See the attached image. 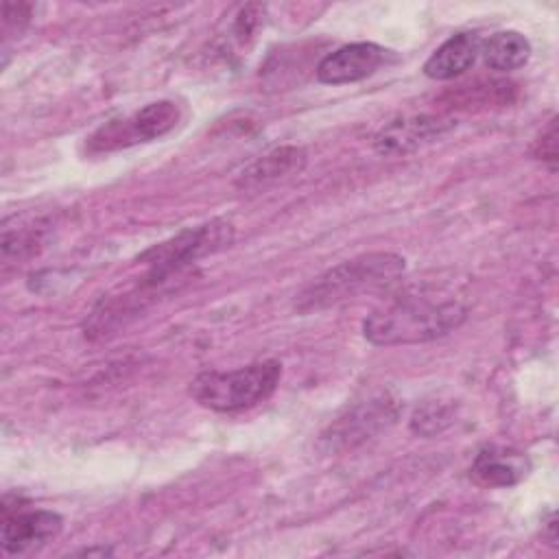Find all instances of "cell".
I'll use <instances>...</instances> for the list:
<instances>
[{"label": "cell", "mask_w": 559, "mask_h": 559, "mask_svg": "<svg viewBox=\"0 0 559 559\" xmlns=\"http://www.w3.org/2000/svg\"><path fill=\"white\" fill-rule=\"evenodd\" d=\"M480 55L491 70H518L531 59V41L518 31H498L487 41H480Z\"/></svg>", "instance_id": "13"}, {"label": "cell", "mask_w": 559, "mask_h": 559, "mask_svg": "<svg viewBox=\"0 0 559 559\" xmlns=\"http://www.w3.org/2000/svg\"><path fill=\"white\" fill-rule=\"evenodd\" d=\"M395 419V406L386 397H371L354 408H347L343 417H338L330 428L321 435L325 448L332 450H347L365 439L373 437L382 428H386Z\"/></svg>", "instance_id": "6"}, {"label": "cell", "mask_w": 559, "mask_h": 559, "mask_svg": "<svg viewBox=\"0 0 559 559\" xmlns=\"http://www.w3.org/2000/svg\"><path fill=\"white\" fill-rule=\"evenodd\" d=\"M61 526L63 520L55 511L2 507V548L9 555H26L55 539Z\"/></svg>", "instance_id": "7"}, {"label": "cell", "mask_w": 559, "mask_h": 559, "mask_svg": "<svg viewBox=\"0 0 559 559\" xmlns=\"http://www.w3.org/2000/svg\"><path fill=\"white\" fill-rule=\"evenodd\" d=\"M480 55V37L463 31L448 37L424 63V74L435 81H448L469 70Z\"/></svg>", "instance_id": "12"}, {"label": "cell", "mask_w": 559, "mask_h": 559, "mask_svg": "<svg viewBox=\"0 0 559 559\" xmlns=\"http://www.w3.org/2000/svg\"><path fill=\"white\" fill-rule=\"evenodd\" d=\"M282 378L277 360H258L231 371H203L190 382V395L216 413H238L264 402Z\"/></svg>", "instance_id": "3"}, {"label": "cell", "mask_w": 559, "mask_h": 559, "mask_svg": "<svg viewBox=\"0 0 559 559\" xmlns=\"http://www.w3.org/2000/svg\"><path fill=\"white\" fill-rule=\"evenodd\" d=\"M454 127L452 120L439 116H411L397 118L384 124L373 135V146L382 155H397L415 151L441 135H445Z\"/></svg>", "instance_id": "9"}, {"label": "cell", "mask_w": 559, "mask_h": 559, "mask_svg": "<svg viewBox=\"0 0 559 559\" xmlns=\"http://www.w3.org/2000/svg\"><path fill=\"white\" fill-rule=\"evenodd\" d=\"M465 317L467 310L456 299L411 295L373 310L362 323V334L373 345L426 343L450 334Z\"/></svg>", "instance_id": "1"}, {"label": "cell", "mask_w": 559, "mask_h": 559, "mask_svg": "<svg viewBox=\"0 0 559 559\" xmlns=\"http://www.w3.org/2000/svg\"><path fill=\"white\" fill-rule=\"evenodd\" d=\"M234 240V225L225 218H212L210 223L179 231L175 238L148 249L142 262L148 266L146 280L151 284H162L173 273H179L199 258L229 247Z\"/></svg>", "instance_id": "4"}, {"label": "cell", "mask_w": 559, "mask_h": 559, "mask_svg": "<svg viewBox=\"0 0 559 559\" xmlns=\"http://www.w3.org/2000/svg\"><path fill=\"white\" fill-rule=\"evenodd\" d=\"M181 120V107L175 100H157L133 111L131 116L109 120L100 124L90 138V153H109L133 146L138 142H151L166 135Z\"/></svg>", "instance_id": "5"}, {"label": "cell", "mask_w": 559, "mask_h": 559, "mask_svg": "<svg viewBox=\"0 0 559 559\" xmlns=\"http://www.w3.org/2000/svg\"><path fill=\"white\" fill-rule=\"evenodd\" d=\"M391 50L371 44V41H358L336 48L334 52L325 55L317 66V79L325 85H343L354 83L360 79L371 76L378 72L384 63Z\"/></svg>", "instance_id": "8"}, {"label": "cell", "mask_w": 559, "mask_h": 559, "mask_svg": "<svg viewBox=\"0 0 559 559\" xmlns=\"http://www.w3.org/2000/svg\"><path fill=\"white\" fill-rule=\"evenodd\" d=\"M404 258L389 251L362 253L358 258L345 260L319 277H314L295 301L299 312H312L330 308L343 299L358 295L365 288L378 286L382 282H391L404 273Z\"/></svg>", "instance_id": "2"}, {"label": "cell", "mask_w": 559, "mask_h": 559, "mask_svg": "<svg viewBox=\"0 0 559 559\" xmlns=\"http://www.w3.org/2000/svg\"><path fill=\"white\" fill-rule=\"evenodd\" d=\"M306 166V151L299 146H280L271 153L258 157L249 164L236 179V186L242 190H260L297 175Z\"/></svg>", "instance_id": "11"}, {"label": "cell", "mask_w": 559, "mask_h": 559, "mask_svg": "<svg viewBox=\"0 0 559 559\" xmlns=\"http://www.w3.org/2000/svg\"><path fill=\"white\" fill-rule=\"evenodd\" d=\"M535 155L548 162L550 168L555 170V164H557V120L555 118L548 122V127L542 131L539 140L535 142Z\"/></svg>", "instance_id": "14"}, {"label": "cell", "mask_w": 559, "mask_h": 559, "mask_svg": "<svg viewBox=\"0 0 559 559\" xmlns=\"http://www.w3.org/2000/svg\"><path fill=\"white\" fill-rule=\"evenodd\" d=\"M528 467L526 454L513 448L489 445L474 456L469 476L483 487H513L528 474Z\"/></svg>", "instance_id": "10"}]
</instances>
